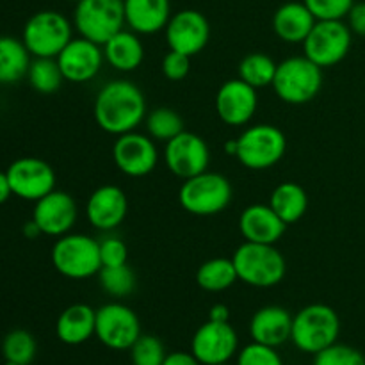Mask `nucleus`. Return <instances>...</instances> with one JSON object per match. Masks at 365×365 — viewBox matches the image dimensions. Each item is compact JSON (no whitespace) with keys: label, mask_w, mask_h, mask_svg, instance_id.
Returning <instances> with one entry per match:
<instances>
[{"label":"nucleus","mask_w":365,"mask_h":365,"mask_svg":"<svg viewBox=\"0 0 365 365\" xmlns=\"http://www.w3.org/2000/svg\"><path fill=\"white\" fill-rule=\"evenodd\" d=\"M323 88V68L305 56L289 57L277 66L273 89L278 98L291 106H303Z\"/></svg>","instance_id":"nucleus-4"},{"label":"nucleus","mask_w":365,"mask_h":365,"mask_svg":"<svg viewBox=\"0 0 365 365\" xmlns=\"http://www.w3.org/2000/svg\"><path fill=\"white\" fill-rule=\"evenodd\" d=\"M6 365H11V364H6Z\"/></svg>","instance_id":"nucleus-49"},{"label":"nucleus","mask_w":365,"mask_h":365,"mask_svg":"<svg viewBox=\"0 0 365 365\" xmlns=\"http://www.w3.org/2000/svg\"><path fill=\"white\" fill-rule=\"evenodd\" d=\"M70 2H75V4H77V2H81V0H70Z\"/></svg>","instance_id":"nucleus-47"},{"label":"nucleus","mask_w":365,"mask_h":365,"mask_svg":"<svg viewBox=\"0 0 365 365\" xmlns=\"http://www.w3.org/2000/svg\"><path fill=\"white\" fill-rule=\"evenodd\" d=\"M237 365H284V360L278 355L277 348L252 342L241 349Z\"/></svg>","instance_id":"nucleus-37"},{"label":"nucleus","mask_w":365,"mask_h":365,"mask_svg":"<svg viewBox=\"0 0 365 365\" xmlns=\"http://www.w3.org/2000/svg\"><path fill=\"white\" fill-rule=\"evenodd\" d=\"M13 196L25 202H38L56 189V171L38 157H21L6 170Z\"/></svg>","instance_id":"nucleus-12"},{"label":"nucleus","mask_w":365,"mask_h":365,"mask_svg":"<svg viewBox=\"0 0 365 365\" xmlns=\"http://www.w3.org/2000/svg\"><path fill=\"white\" fill-rule=\"evenodd\" d=\"M146 128H148L150 138L168 143L170 139L177 138L180 132H184V120L177 110L170 109V107H159L148 114Z\"/></svg>","instance_id":"nucleus-33"},{"label":"nucleus","mask_w":365,"mask_h":365,"mask_svg":"<svg viewBox=\"0 0 365 365\" xmlns=\"http://www.w3.org/2000/svg\"><path fill=\"white\" fill-rule=\"evenodd\" d=\"M316 21V16L305 6V2H287L278 7L274 13L273 31L282 41L303 45Z\"/></svg>","instance_id":"nucleus-24"},{"label":"nucleus","mask_w":365,"mask_h":365,"mask_svg":"<svg viewBox=\"0 0 365 365\" xmlns=\"http://www.w3.org/2000/svg\"><path fill=\"white\" fill-rule=\"evenodd\" d=\"M93 114L96 125L107 134L134 132L146 116L145 95L128 81L107 82L96 95Z\"/></svg>","instance_id":"nucleus-1"},{"label":"nucleus","mask_w":365,"mask_h":365,"mask_svg":"<svg viewBox=\"0 0 365 365\" xmlns=\"http://www.w3.org/2000/svg\"><path fill=\"white\" fill-rule=\"evenodd\" d=\"M100 259L102 267L123 266L128 260V248L121 239L109 237L100 242Z\"/></svg>","instance_id":"nucleus-40"},{"label":"nucleus","mask_w":365,"mask_h":365,"mask_svg":"<svg viewBox=\"0 0 365 365\" xmlns=\"http://www.w3.org/2000/svg\"><path fill=\"white\" fill-rule=\"evenodd\" d=\"M164 163L175 177L187 180L207 171L210 163L209 146L200 135L184 130L166 143Z\"/></svg>","instance_id":"nucleus-13"},{"label":"nucleus","mask_w":365,"mask_h":365,"mask_svg":"<svg viewBox=\"0 0 365 365\" xmlns=\"http://www.w3.org/2000/svg\"><path fill=\"white\" fill-rule=\"evenodd\" d=\"M182 209L192 216H214L230 205L232 185L221 173H203L187 178L178 191Z\"/></svg>","instance_id":"nucleus-6"},{"label":"nucleus","mask_w":365,"mask_h":365,"mask_svg":"<svg viewBox=\"0 0 365 365\" xmlns=\"http://www.w3.org/2000/svg\"><path fill=\"white\" fill-rule=\"evenodd\" d=\"M31 57L21 39L0 36V84H16L27 77L32 63Z\"/></svg>","instance_id":"nucleus-27"},{"label":"nucleus","mask_w":365,"mask_h":365,"mask_svg":"<svg viewBox=\"0 0 365 365\" xmlns=\"http://www.w3.org/2000/svg\"><path fill=\"white\" fill-rule=\"evenodd\" d=\"M32 221L38 225L43 235L63 237L70 234L77 221V203L71 195L53 189L34 203Z\"/></svg>","instance_id":"nucleus-17"},{"label":"nucleus","mask_w":365,"mask_h":365,"mask_svg":"<svg viewBox=\"0 0 365 365\" xmlns=\"http://www.w3.org/2000/svg\"><path fill=\"white\" fill-rule=\"evenodd\" d=\"M239 348V339L230 323L207 321L196 330L191 341V353L202 365L228 364Z\"/></svg>","instance_id":"nucleus-14"},{"label":"nucleus","mask_w":365,"mask_h":365,"mask_svg":"<svg viewBox=\"0 0 365 365\" xmlns=\"http://www.w3.org/2000/svg\"><path fill=\"white\" fill-rule=\"evenodd\" d=\"M164 31L170 50L189 57L202 52L210 38L209 21L200 11L195 9H184L171 14Z\"/></svg>","instance_id":"nucleus-16"},{"label":"nucleus","mask_w":365,"mask_h":365,"mask_svg":"<svg viewBox=\"0 0 365 365\" xmlns=\"http://www.w3.org/2000/svg\"><path fill=\"white\" fill-rule=\"evenodd\" d=\"M287 225L271 209V205L255 203L242 210L239 217V230L248 242L259 245H277L285 234Z\"/></svg>","instance_id":"nucleus-21"},{"label":"nucleus","mask_w":365,"mask_h":365,"mask_svg":"<svg viewBox=\"0 0 365 365\" xmlns=\"http://www.w3.org/2000/svg\"><path fill=\"white\" fill-rule=\"evenodd\" d=\"M52 264L56 271L70 280H86L102 269L100 242L89 235L66 234L52 246Z\"/></svg>","instance_id":"nucleus-5"},{"label":"nucleus","mask_w":365,"mask_h":365,"mask_svg":"<svg viewBox=\"0 0 365 365\" xmlns=\"http://www.w3.org/2000/svg\"><path fill=\"white\" fill-rule=\"evenodd\" d=\"M316 20H342L348 16L355 0H303Z\"/></svg>","instance_id":"nucleus-38"},{"label":"nucleus","mask_w":365,"mask_h":365,"mask_svg":"<svg viewBox=\"0 0 365 365\" xmlns=\"http://www.w3.org/2000/svg\"><path fill=\"white\" fill-rule=\"evenodd\" d=\"M225 152L228 153V155H234L237 153V139H232V141H228L227 145H225Z\"/></svg>","instance_id":"nucleus-46"},{"label":"nucleus","mask_w":365,"mask_h":365,"mask_svg":"<svg viewBox=\"0 0 365 365\" xmlns=\"http://www.w3.org/2000/svg\"><path fill=\"white\" fill-rule=\"evenodd\" d=\"M269 205L285 225H291L305 216L307 209H309V196H307L305 189L296 182H282L271 192Z\"/></svg>","instance_id":"nucleus-28"},{"label":"nucleus","mask_w":365,"mask_h":365,"mask_svg":"<svg viewBox=\"0 0 365 365\" xmlns=\"http://www.w3.org/2000/svg\"><path fill=\"white\" fill-rule=\"evenodd\" d=\"M132 365H163L166 359L164 344L153 335H141L130 348Z\"/></svg>","instance_id":"nucleus-35"},{"label":"nucleus","mask_w":365,"mask_h":365,"mask_svg":"<svg viewBox=\"0 0 365 365\" xmlns=\"http://www.w3.org/2000/svg\"><path fill=\"white\" fill-rule=\"evenodd\" d=\"M70 20L57 11H39L32 14L24 27L21 41L32 57H57L73 39Z\"/></svg>","instance_id":"nucleus-9"},{"label":"nucleus","mask_w":365,"mask_h":365,"mask_svg":"<svg viewBox=\"0 0 365 365\" xmlns=\"http://www.w3.org/2000/svg\"><path fill=\"white\" fill-rule=\"evenodd\" d=\"M95 335L106 348L127 351L141 337L138 314L121 303H107L96 310Z\"/></svg>","instance_id":"nucleus-11"},{"label":"nucleus","mask_w":365,"mask_h":365,"mask_svg":"<svg viewBox=\"0 0 365 365\" xmlns=\"http://www.w3.org/2000/svg\"><path fill=\"white\" fill-rule=\"evenodd\" d=\"M351 29L342 20H317L303 41V56L319 68H330L346 59L351 48Z\"/></svg>","instance_id":"nucleus-10"},{"label":"nucleus","mask_w":365,"mask_h":365,"mask_svg":"<svg viewBox=\"0 0 365 365\" xmlns=\"http://www.w3.org/2000/svg\"><path fill=\"white\" fill-rule=\"evenodd\" d=\"M314 365H365V356L362 351L351 348V346L335 342L317 353Z\"/></svg>","instance_id":"nucleus-36"},{"label":"nucleus","mask_w":365,"mask_h":365,"mask_svg":"<svg viewBox=\"0 0 365 365\" xmlns=\"http://www.w3.org/2000/svg\"><path fill=\"white\" fill-rule=\"evenodd\" d=\"M56 59L63 71L64 81L81 84V82H88L98 75L106 57H103L102 45H96L81 36V38L71 39Z\"/></svg>","instance_id":"nucleus-18"},{"label":"nucleus","mask_w":365,"mask_h":365,"mask_svg":"<svg viewBox=\"0 0 365 365\" xmlns=\"http://www.w3.org/2000/svg\"><path fill=\"white\" fill-rule=\"evenodd\" d=\"M341 334V319L331 307L314 303L292 317L291 341L299 351L317 355L335 344Z\"/></svg>","instance_id":"nucleus-3"},{"label":"nucleus","mask_w":365,"mask_h":365,"mask_svg":"<svg viewBox=\"0 0 365 365\" xmlns=\"http://www.w3.org/2000/svg\"><path fill=\"white\" fill-rule=\"evenodd\" d=\"M24 235L27 239H38L39 235H43V234H41V230H39L38 225L31 220L24 225Z\"/></svg>","instance_id":"nucleus-45"},{"label":"nucleus","mask_w":365,"mask_h":365,"mask_svg":"<svg viewBox=\"0 0 365 365\" xmlns=\"http://www.w3.org/2000/svg\"><path fill=\"white\" fill-rule=\"evenodd\" d=\"M96 310L84 303H75L57 317L56 334L63 344L78 346L95 335Z\"/></svg>","instance_id":"nucleus-25"},{"label":"nucleus","mask_w":365,"mask_h":365,"mask_svg":"<svg viewBox=\"0 0 365 365\" xmlns=\"http://www.w3.org/2000/svg\"><path fill=\"white\" fill-rule=\"evenodd\" d=\"M113 159L121 173L139 178L155 170L159 163V152L152 138L134 130L118 135L113 146Z\"/></svg>","instance_id":"nucleus-15"},{"label":"nucleus","mask_w":365,"mask_h":365,"mask_svg":"<svg viewBox=\"0 0 365 365\" xmlns=\"http://www.w3.org/2000/svg\"><path fill=\"white\" fill-rule=\"evenodd\" d=\"M160 68H163V73L168 81H184L189 75V71H191V57L185 56V53L170 50V52L163 57Z\"/></svg>","instance_id":"nucleus-39"},{"label":"nucleus","mask_w":365,"mask_h":365,"mask_svg":"<svg viewBox=\"0 0 365 365\" xmlns=\"http://www.w3.org/2000/svg\"><path fill=\"white\" fill-rule=\"evenodd\" d=\"M73 25L82 38L103 45L123 29V0H81L75 6Z\"/></svg>","instance_id":"nucleus-8"},{"label":"nucleus","mask_w":365,"mask_h":365,"mask_svg":"<svg viewBox=\"0 0 365 365\" xmlns=\"http://www.w3.org/2000/svg\"><path fill=\"white\" fill-rule=\"evenodd\" d=\"M11 196H13V191H11L9 178H7L6 171H0V205H4Z\"/></svg>","instance_id":"nucleus-44"},{"label":"nucleus","mask_w":365,"mask_h":365,"mask_svg":"<svg viewBox=\"0 0 365 365\" xmlns=\"http://www.w3.org/2000/svg\"><path fill=\"white\" fill-rule=\"evenodd\" d=\"M103 57L118 71H134L141 66L145 59V46L138 32L121 29L109 41L102 45Z\"/></svg>","instance_id":"nucleus-26"},{"label":"nucleus","mask_w":365,"mask_h":365,"mask_svg":"<svg viewBox=\"0 0 365 365\" xmlns=\"http://www.w3.org/2000/svg\"><path fill=\"white\" fill-rule=\"evenodd\" d=\"M237 280L239 277L237 271H235L234 260L223 259V257L203 262L198 267V273H196V282L207 292L227 291Z\"/></svg>","instance_id":"nucleus-29"},{"label":"nucleus","mask_w":365,"mask_h":365,"mask_svg":"<svg viewBox=\"0 0 365 365\" xmlns=\"http://www.w3.org/2000/svg\"><path fill=\"white\" fill-rule=\"evenodd\" d=\"M257 106H259L257 89L241 78H232L225 82L216 95L217 116L223 123L232 125V127L250 123L255 116Z\"/></svg>","instance_id":"nucleus-19"},{"label":"nucleus","mask_w":365,"mask_h":365,"mask_svg":"<svg viewBox=\"0 0 365 365\" xmlns=\"http://www.w3.org/2000/svg\"><path fill=\"white\" fill-rule=\"evenodd\" d=\"M217 365H230V364H217Z\"/></svg>","instance_id":"nucleus-48"},{"label":"nucleus","mask_w":365,"mask_h":365,"mask_svg":"<svg viewBox=\"0 0 365 365\" xmlns=\"http://www.w3.org/2000/svg\"><path fill=\"white\" fill-rule=\"evenodd\" d=\"M287 150L285 134L274 125L259 123L246 128L237 138L239 163L248 170L262 171L269 170L280 163Z\"/></svg>","instance_id":"nucleus-7"},{"label":"nucleus","mask_w":365,"mask_h":365,"mask_svg":"<svg viewBox=\"0 0 365 365\" xmlns=\"http://www.w3.org/2000/svg\"><path fill=\"white\" fill-rule=\"evenodd\" d=\"M292 334V316L284 309V307L269 305L257 310L250 321V335L253 342L259 344L278 346L291 341Z\"/></svg>","instance_id":"nucleus-22"},{"label":"nucleus","mask_w":365,"mask_h":365,"mask_svg":"<svg viewBox=\"0 0 365 365\" xmlns=\"http://www.w3.org/2000/svg\"><path fill=\"white\" fill-rule=\"evenodd\" d=\"M232 260L239 280L259 289L278 285L285 278L287 271V262L280 250L274 248V245L245 241V245L235 250Z\"/></svg>","instance_id":"nucleus-2"},{"label":"nucleus","mask_w":365,"mask_h":365,"mask_svg":"<svg viewBox=\"0 0 365 365\" xmlns=\"http://www.w3.org/2000/svg\"><path fill=\"white\" fill-rule=\"evenodd\" d=\"M36 351H38L36 339L27 330H13L4 337L2 355L6 364L31 365Z\"/></svg>","instance_id":"nucleus-32"},{"label":"nucleus","mask_w":365,"mask_h":365,"mask_svg":"<svg viewBox=\"0 0 365 365\" xmlns=\"http://www.w3.org/2000/svg\"><path fill=\"white\" fill-rule=\"evenodd\" d=\"M209 319L217 321V323H228V319H230V310H228V307L223 305V303L212 305L209 310Z\"/></svg>","instance_id":"nucleus-43"},{"label":"nucleus","mask_w":365,"mask_h":365,"mask_svg":"<svg viewBox=\"0 0 365 365\" xmlns=\"http://www.w3.org/2000/svg\"><path fill=\"white\" fill-rule=\"evenodd\" d=\"M125 24L138 34H155L171 18L170 0H123Z\"/></svg>","instance_id":"nucleus-23"},{"label":"nucleus","mask_w":365,"mask_h":365,"mask_svg":"<svg viewBox=\"0 0 365 365\" xmlns=\"http://www.w3.org/2000/svg\"><path fill=\"white\" fill-rule=\"evenodd\" d=\"M98 274L102 289L113 298H125V296L132 294V291L135 289V274L127 264L114 267H102Z\"/></svg>","instance_id":"nucleus-34"},{"label":"nucleus","mask_w":365,"mask_h":365,"mask_svg":"<svg viewBox=\"0 0 365 365\" xmlns=\"http://www.w3.org/2000/svg\"><path fill=\"white\" fill-rule=\"evenodd\" d=\"M29 82L41 95H52L63 84L64 77L56 57H34L29 68Z\"/></svg>","instance_id":"nucleus-31"},{"label":"nucleus","mask_w":365,"mask_h":365,"mask_svg":"<svg viewBox=\"0 0 365 365\" xmlns=\"http://www.w3.org/2000/svg\"><path fill=\"white\" fill-rule=\"evenodd\" d=\"M128 212V200L118 185H102L91 192L86 205V216L96 230L109 232L120 227Z\"/></svg>","instance_id":"nucleus-20"},{"label":"nucleus","mask_w":365,"mask_h":365,"mask_svg":"<svg viewBox=\"0 0 365 365\" xmlns=\"http://www.w3.org/2000/svg\"><path fill=\"white\" fill-rule=\"evenodd\" d=\"M277 66L278 64L274 63L269 56H266V53H248V56L239 63V78L255 89L273 86Z\"/></svg>","instance_id":"nucleus-30"},{"label":"nucleus","mask_w":365,"mask_h":365,"mask_svg":"<svg viewBox=\"0 0 365 365\" xmlns=\"http://www.w3.org/2000/svg\"><path fill=\"white\" fill-rule=\"evenodd\" d=\"M348 25L351 32L365 38V2L353 4V7L348 13Z\"/></svg>","instance_id":"nucleus-41"},{"label":"nucleus","mask_w":365,"mask_h":365,"mask_svg":"<svg viewBox=\"0 0 365 365\" xmlns=\"http://www.w3.org/2000/svg\"><path fill=\"white\" fill-rule=\"evenodd\" d=\"M163 365H202L200 360L196 359L192 353H184V351H175L166 355Z\"/></svg>","instance_id":"nucleus-42"}]
</instances>
